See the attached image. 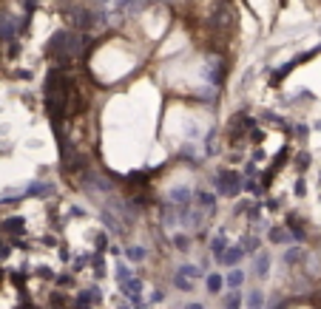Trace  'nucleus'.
Instances as JSON below:
<instances>
[{"label": "nucleus", "mask_w": 321, "mask_h": 309, "mask_svg": "<svg viewBox=\"0 0 321 309\" xmlns=\"http://www.w3.org/2000/svg\"><path fill=\"white\" fill-rule=\"evenodd\" d=\"M213 184H216V196L222 199H236L245 187V176L233 170V167H219L216 176H213Z\"/></svg>", "instance_id": "1"}, {"label": "nucleus", "mask_w": 321, "mask_h": 309, "mask_svg": "<svg viewBox=\"0 0 321 309\" xmlns=\"http://www.w3.org/2000/svg\"><path fill=\"white\" fill-rule=\"evenodd\" d=\"M225 77H227V60H222V57H208L205 82L213 85V88H222V85H225Z\"/></svg>", "instance_id": "2"}, {"label": "nucleus", "mask_w": 321, "mask_h": 309, "mask_svg": "<svg viewBox=\"0 0 321 309\" xmlns=\"http://www.w3.org/2000/svg\"><path fill=\"white\" fill-rule=\"evenodd\" d=\"M68 17H71V26L77 29V32H88L94 23H97V12H91L88 6H74V9H68Z\"/></svg>", "instance_id": "3"}, {"label": "nucleus", "mask_w": 321, "mask_h": 309, "mask_svg": "<svg viewBox=\"0 0 321 309\" xmlns=\"http://www.w3.org/2000/svg\"><path fill=\"white\" fill-rule=\"evenodd\" d=\"M245 255H247V253L242 250V244H230L227 250H225V255L216 258V264H219V267H227V270H236L239 264L245 261Z\"/></svg>", "instance_id": "4"}, {"label": "nucleus", "mask_w": 321, "mask_h": 309, "mask_svg": "<svg viewBox=\"0 0 321 309\" xmlns=\"http://www.w3.org/2000/svg\"><path fill=\"white\" fill-rule=\"evenodd\" d=\"M284 227L290 230V236H293L299 244H304V241H307V227H304V221H302V216L287 213V216H284Z\"/></svg>", "instance_id": "5"}, {"label": "nucleus", "mask_w": 321, "mask_h": 309, "mask_svg": "<svg viewBox=\"0 0 321 309\" xmlns=\"http://www.w3.org/2000/svg\"><path fill=\"white\" fill-rule=\"evenodd\" d=\"M282 261H284V267H302L307 261V247L304 244H290L287 250H284Z\"/></svg>", "instance_id": "6"}, {"label": "nucleus", "mask_w": 321, "mask_h": 309, "mask_svg": "<svg viewBox=\"0 0 321 309\" xmlns=\"http://www.w3.org/2000/svg\"><path fill=\"white\" fill-rule=\"evenodd\" d=\"M193 201L208 210V216H216V201H219V196L210 193V190H193Z\"/></svg>", "instance_id": "7"}, {"label": "nucleus", "mask_w": 321, "mask_h": 309, "mask_svg": "<svg viewBox=\"0 0 321 309\" xmlns=\"http://www.w3.org/2000/svg\"><path fill=\"white\" fill-rule=\"evenodd\" d=\"M193 201V190L190 187H173L168 193V204H176V207H190Z\"/></svg>", "instance_id": "8"}, {"label": "nucleus", "mask_w": 321, "mask_h": 309, "mask_svg": "<svg viewBox=\"0 0 321 309\" xmlns=\"http://www.w3.org/2000/svg\"><path fill=\"white\" fill-rule=\"evenodd\" d=\"M267 241L270 244H290V241H296L293 236H290V230L284 224H276V227L267 230Z\"/></svg>", "instance_id": "9"}, {"label": "nucleus", "mask_w": 321, "mask_h": 309, "mask_svg": "<svg viewBox=\"0 0 321 309\" xmlns=\"http://www.w3.org/2000/svg\"><path fill=\"white\" fill-rule=\"evenodd\" d=\"M267 273H270V255L262 250V253H256V255H253V275L264 281V278H267Z\"/></svg>", "instance_id": "10"}, {"label": "nucleus", "mask_w": 321, "mask_h": 309, "mask_svg": "<svg viewBox=\"0 0 321 309\" xmlns=\"http://www.w3.org/2000/svg\"><path fill=\"white\" fill-rule=\"evenodd\" d=\"M245 281H247V275H245V273H242V270H227V275H225V287H227V290H242V287H245Z\"/></svg>", "instance_id": "11"}, {"label": "nucleus", "mask_w": 321, "mask_h": 309, "mask_svg": "<svg viewBox=\"0 0 321 309\" xmlns=\"http://www.w3.org/2000/svg\"><path fill=\"white\" fill-rule=\"evenodd\" d=\"M205 290L210 295H219L222 290H225V275H222V273H208V275H205Z\"/></svg>", "instance_id": "12"}, {"label": "nucleus", "mask_w": 321, "mask_h": 309, "mask_svg": "<svg viewBox=\"0 0 321 309\" xmlns=\"http://www.w3.org/2000/svg\"><path fill=\"white\" fill-rule=\"evenodd\" d=\"M142 287H145V284H142V278H128V281H125V284H122V287H119V290H122V295H125V298H136V295H142Z\"/></svg>", "instance_id": "13"}, {"label": "nucleus", "mask_w": 321, "mask_h": 309, "mask_svg": "<svg viewBox=\"0 0 321 309\" xmlns=\"http://www.w3.org/2000/svg\"><path fill=\"white\" fill-rule=\"evenodd\" d=\"M122 255H125L128 261H134V264H139V261H145V258H148V250H145L142 244H128Z\"/></svg>", "instance_id": "14"}, {"label": "nucleus", "mask_w": 321, "mask_h": 309, "mask_svg": "<svg viewBox=\"0 0 321 309\" xmlns=\"http://www.w3.org/2000/svg\"><path fill=\"white\" fill-rule=\"evenodd\" d=\"M242 250H245V253H250V255L262 253V238H259V236H253V233H247V236L242 238Z\"/></svg>", "instance_id": "15"}, {"label": "nucleus", "mask_w": 321, "mask_h": 309, "mask_svg": "<svg viewBox=\"0 0 321 309\" xmlns=\"http://www.w3.org/2000/svg\"><path fill=\"white\" fill-rule=\"evenodd\" d=\"M227 236H225V233H216V236H213V238H210V253H213V255H216V258H219V255H225V250H227Z\"/></svg>", "instance_id": "16"}, {"label": "nucleus", "mask_w": 321, "mask_h": 309, "mask_svg": "<svg viewBox=\"0 0 321 309\" xmlns=\"http://www.w3.org/2000/svg\"><path fill=\"white\" fill-rule=\"evenodd\" d=\"M51 193H54V184H46V182H32L26 196H37V199H43V196H51Z\"/></svg>", "instance_id": "17"}, {"label": "nucleus", "mask_w": 321, "mask_h": 309, "mask_svg": "<svg viewBox=\"0 0 321 309\" xmlns=\"http://www.w3.org/2000/svg\"><path fill=\"white\" fill-rule=\"evenodd\" d=\"M222 309H242V295L236 290H227L222 298Z\"/></svg>", "instance_id": "18"}, {"label": "nucleus", "mask_w": 321, "mask_h": 309, "mask_svg": "<svg viewBox=\"0 0 321 309\" xmlns=\"http://www.w3.org/2000/svg\"><path fill=\"white\" fill-rule=\"evenodd\" d=\"M310 162H313V156H310L307 150H299V153L293 156V167H296L299 173H304L307 167H310Z\"/></svg>", "instance_id": "19"}, {"label": "nucleus", "mask_w": 321, "mask_h": 309, "mask_svg": "<svg viewBox=\"0 0 321 309\" xmlns=\"http://www.w3.org/2000/svg\"><path fill=\"white\" fill-rule=\"evenodd\" d=\"M170 244L176 247L179 253H188V250H190V244H193V238H190L188 233H176V236L170 238Z\"/></svg>", "instance_id": "20"}, {"label": "nucleus", "mask_w": 321, "mask_h": 309, "mask_svg": "<svg viewBox=\"0 0 321 309\" xmlns=\"http://www.w3.org/2000/svg\"><path fill=\"white\" fill-rule=\"evenodd\" d=\"M94 307V298H91V290H83L74 298V309H91Z\"/></svg>", "instance_id": "21"}, {"label": "nucleus", "mask_w": 321, "mask_h": 309, "mask_svg": "<svg viewBox=\"0 0 321 309\" xmlns=\"http://www.w3.org/2000/svg\"><path fill=\"white\" fill-rule=\"evenodd\" d=\"M247 309H264V292L262 290H250L247 292Z\"/></svg>", "instance_id": "22"}, {"label": "nucleus", "mask_w": 321, "mask_h": 309, "mask_svg": "<svg viewBox=\"0 0 321 309\" xmlns=\"http://www.w3.org/2000/svg\"><path fill=\"white\" fill-rule=\"evenodd\" d=\"M179 275H185V278H202L205 270H202V267H193V264H182V267H179Z\"/></svg>", "instance_id": "23"}, {"label": "nucleus", "mask_w": 321, "mask_h": 309, "mask_svg": "<svg viewBox=\"0 0 321 309\" xmlns=\"http://www.w3.org/2000/svg\"><path fill=\"white\" fill-rule=\"evenodd\" d=\"M173 287H176L179 292H190V290H193V281H190V278H185V275H179V273H176V275H173Z\"/></svg>", "instance_id": "24"}, {"label": "nucleus", "mask_w": 321, "mask_h": 309, "mask_svg": "<svg viewBox=\"0 0 321 309\" xmlns=\"http://www.w3.org/2000/svg\"><path fill=\"white\" fill-rule=\"evenodd\" d=\"M242 190H245V193H250V196H262V193H264V187H262L256 179H245V187H242Z\"/></svg>", "instance_id": "25"}, {"label": "nucleus", "mask_w": 321, "mask_h": 309, "mask_svg": "<svg viewBox=\"0 0 321 309\" xmlns=\"http://www.w3.org/2000/svg\"><path fill=\"white\" fill-rule=\"evenodd\" d=\"M91 267H94V275H97V278L105 275V261H102L100 253H94V255H91Z\"/></svg>", "instance_id": "26"}, {"label": "nucleus", "mask_w": 321, "mask_h": 309, "mask_svg": "<svg viewBox=\"0 0 321 309\" xmlns=\"http://www.w3.org/2000/svg\"><path fill=\"white\" fill-rule=\"evenodd\" d=\"M293 133L302 139V142H307V136H310V128H307L304 122H296V128H293Z\"/></svg>", "instance_id": "27"}, {"label": "nucleus", "mask_w": 321, "mask_h": 309, "mask_svg": "<svg viewBox=\"0 0 321 309\" xmlns=\"http://www.w3.org/2000/svg\"><path fill=\"white\" fill-rule=\"evenodd\" d=\"M128 304H131V309H148L151 304L142 298V295H136V298H128Z\"/></svg>", "instance_id": "28"}, {"label": "nucleus", "mask_w": 321, "mask_h": 309, "mask_svg": "<svg viewBox=\"0 0 321 309\" xmlns=\"http://www.w3.org/2000/svg\"><path fill=\"white\" fill-rule=\"evenodd\" d=\"M71 284H74V275H71V273L57 275V287H60V290H66V287H71Z\"/></svg>", "instance_id": "29"}, {"label": "nucleus", "mask_w": 321, "mask_h": 309, "mask_svg": "<svg viewBox=\"0 0 321 309\" xmlns=\"http://www.w3.org/2000/svg\"><path fill=\"white\" fill-rule=\"evenodd\" d=\"M94 247H97V250H105V247H111V244H108V233H97V238H94Z\"/></svg>", "instance_id": "30"}, {"label": "nucleus", "mask_w": 321, "mask_h": 309, "mask_svg": "<svg viewBox=\"0 0 321 309\" xmlns=\"http://www.w3.org/2000/svg\"><path fill=\"white\" fill-rule=\"evenodd\" d=\"M259 176V167H256V162H247L245 164V179H256Z\"/></svg>", "instance_id": "31"}, {"label": "nucleus", "mask_w": 321, "mask_h": 309, "mask_svg": "<svg viewBox=\"0 0 321 309\" xmlns=\"http://www.w3.org/2000/svg\"><path fill=\"white\" fill-rule=\"evenodd\" d=\"M293 193L299 196V199H302V196L307 193V184H304V179H302V176H299V182H296V184H293Z\"/></svg>", "instance_id": "32"}, {"label": "nucleus", "mask_w": 321, "mask_h": 309, "mask_svg": "<svg viewBox=\"0 0 321 309\" xmlns=\"http://www.w3.org/2000/svg\"><path fill=\"white\" fill-rule=\"evenodd\" d=\"M68 216H71V218H83L85 210L80 207V204H71V207H68Z\"/></svg>", "instance_id": "33"}, {"label": "nucleus", "mask_w": 321, "mask_h": 309, "mask_svg": "<svg viewBox=\"0 0 321 309\" xmlns=\"http://www.w3.org/2000/svg\"><path fill=\"white\" fill-rule=\"evenodd\" d=\"M159 301H165V292H162V290H153V292H151V301H148V304H159Z\"/></svg>", "instance_id": "34"}, {"label": "nucleus", "mask_w": 321, "mask_h": 309, "mask_svg": "<svg viewBox=\"0 0 321 309\" xmlns=\"http://www.w3.org/2000/svg\"><path fill=\"white\" fill-rule=\"evenodd\" d=\"M279 207H282V201H276V199H270V201H267V210H279Z\"/></svg>", "instance_id": "35"}, {"label": "nucleus", "mask_w": 321, "mask_h": 309, "mask_svg": "<svg viewBox=\"0 0 321 309\" xmlns=\"http://www.w3.org/2000/svg\"><path fill=\"white\" fill-rule=\"evenodd\" d=\"M185 309H205V304H199V301H190V304H185Z\"/></svg>", "instance_id": "36"}, {"label": "nucleus", "mask_w": 321, "mask_h": 309, "mask_svg": "<svg viewBox=\"0 0 321 309\" xmlns=\"http://www.w3.org/2000/svg\"><path fill=\"white\" fill-rule=\"evenodd\" d=\"M316 130H321V119H319V122H316Z\"/></svg>", "instance_id": "37"}, {"label": "nucleus", "mask_w": 321, "mask_h": 309, "mask_svg": "<svg viewBox=\"0 0 321 309\" xmlns=\"http://www.w3.org/2000/svg\"><path fill=\"white\" fill-rule=\"evenodd\" d=\"M319 179H321V176H319Z\"/></svg>", "instance_id": "38"}, {"label": "nucleus", "mask_w": 321, "mask_h": 309, "mask_svg": "<svg viewBox=\"0 0 321 309\" xmlns=\"http://www.w3.org/2000/svg\"><path fill=\"white\" fill-rule=\"evenodd\" d=\"M319 34H321V32H319Z\"/></svg>", "instance_id": "39"}]
</instances>
